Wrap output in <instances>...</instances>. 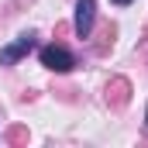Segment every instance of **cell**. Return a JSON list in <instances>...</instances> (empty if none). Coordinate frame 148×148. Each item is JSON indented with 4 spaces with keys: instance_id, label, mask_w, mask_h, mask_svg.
I'll list each match as a JSON object with an SVG mask.
<instances>
[{
    "instance_id": "7a4b0ae2",
    "label": "cell",
    "mask_w": 148,
    "mask_h": 148,
    "mask_svg": "<svg viewBox=\"0 0 148 148\" xmlns=\"http://www.w3.org/2000/svg\"><path fill=\"white\" fill-rule=\"evenodd\" d=\"M31 48H35V35H21L17 41H10V45L0 48V66H14V62H21Z\"/></svg>"
},
{
    "instance_id": "277c9868",
    "label": "cell",
    "mask_w": 148,
    "mask_h": 148,
    "mask_svg": "<svg viewBox=\"0 0 148 148\" xmlns=\"http://www.w3.org/2000/svg\"><path fill=\"white\" fill-rule=\"evenodd\" d=\"M110 3H117V7H127V3H131V0H110Z\"/></svg>"
},
{
    "instance_id": "6da1fadb",
    "label": "cell",
    "mask_w": 148,
    "mask_h": 148,
    "mask_svg": "<svg viewBox=\"0 0 148 148\" xmlns=\"http://www.w3.org/2000/svg\"><path fill=\"white\" fill-rule=\"evenodd\" d=\"M41 66L52 69V73H69L76 66V59H73V52L62 48V45H45L41 48Z\"/></svg>"
},
{
    "instance_id": "3957f363",
    "label": "cell",
    "mask_w": 148,
    "mask_h": 148,
    "mask_svg": "<svg viewBox=\"0 0 148 148\" xmlns=\"http://www.w3.org/2000/svg\"><path fill=\"white\" fill-rule=\"evenodd\" d=\"M93 14H97V0H76V35L79 38L93 31Z\"/></svg>"
}]
</instances>
